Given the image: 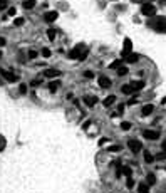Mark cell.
Listing matches in <instances>:
<instances>
[{"mask_svg": "<svg viewBox=\"0 0 166 193\" xmlns=\"http://www.w3.org/2000/svg\"><path fill=\"white\" fill-rule=\"evenodd\" d=\"M37 55H39V52H35V51H29V59H37Z\"/></svg>", "mask_w": 166, "mask_h": 193, "instance_id": "4dcf8cb0", "label": "cell"}, {"mask_svg": "<svg viewBox=\"0 0 166 193\" xmlns=\"http://www.w3.org/2000/svg\"><path fill=\"white\" fill-rule=\"evenodd\" d=\"M22 7H24L25 10H32L34 7H35V0H24V2H22Z\"/></svg>", "mask_w": 166, "mask_h": 193, "instance_id": "7c38bea8", "label": "cell"}, {"mask_svg": "<svg viewBox=\"0 0 166 193\" xmlns=\"http://www.w3.org/2000/svg\"><path fill=\"white\" fill-rule=\"evenodd\" d=\"M8 7V0H0V10H5Z\"/></svg>", "mask_w": 166, "mask_h": 193, "instance_id": "f1b7e54d", "label": "cell"}, {"mask_svg": "<svg viewBox=\"0 0 166 193\" xmlns=\"http://www.w3.org/2000/svg\"><path fill=\"white\" fill-rule=\"evenodd\" d=\"M114 102H116V96H113V94H111V96H107L106 99L102 101V104H104V106H106V107H109V106H113Z\"/></svg>", "mask_w": 166, "mask_h": 193, "instance_id": "4fadbf2b", "label": "cell"}, {"mask_svg": "<svg viewBox=\"0 0 166 193\" xmlns=\"http://www.w3.org/2000/svg\"><path fill=\"white\" fill-rule=\"evenodd\" d=\"M143 138H146L149 141H154L160 138V133L158 131H153V129H146V131H143Z\"/></svg>", "mask_w": 166, "mask_h": 193, "instance_id": "52a82bcc", "label": "cell"}, {"mask_svg": "<svg viewBox=\"0 0 166 193\" xmlns=\"http://www.w3.org/2000/svg\"><path fill=\"white\" fill-rule=\"evenodd\" d=\"M161 2H163V4H166V0H161Z\"/></svg>", "mask_w": 166, "mask_h": 193, "instance_id": "d590c367", "label": "cell"}, {"mask_svg": "<svg viewBox=\"0 0 166 193\" xmlns=\"http://www.w3.org/2000/svg\"><path fill=\"white\" fill-rule=\"evenodd\" d=\"M121 129H123V131H127V129H131V123H129V121H124V123H121Z\"/></svg>", "mask_w": 166, "mask_h": 193, "instance_id": "44dd1931", "label": "cell"}, {"mask_svg": "<svg viewBox=\"0 0 166 193\" xmlns=\"http://www.w3.org/2000/svg\"><path fill=\"white\" fill-rule=\"evenodd\" d=\"M57 17H59V13L55 12V10H50V12H46L44 20L46 22H54V20H57Z\"/></svg>", "mask_w": 166, "mask_h": 193, "instance_id": "9c48e42d", "label": "cell"}, {"mask_svg": "<svg viewBox=\"0 0 166 193\" xmlns=\"http://www.w3.org/2000/svg\"><path fill=\"white\" fill-rule=\"evenodd\" d=\"M40 54H42V57H46V59H49V57H50V54H52V52H50L49 49H42V52H40Z\"/></svg>", "mask_w": 166, "mask_h": 193, "instance_id": "83f0119b", "label": "cell"}, {"mask_svg": "<svg viewBox=\"0 0 166 193\" xmlns=\"http://www.w3.org/2000/svg\"><path fill=\"white\" fill-rule=\"evenodd\" d=\"M156 32H166V17H156V19L149 24Z\"/></svg>", "mask_w": 166, "mask_h": 193, "instance_id": "7a4b0ae2", "label": "cell"}, {"mask_svg": "<svg viewBox=\"0 0 166 193\" xmlns=\"http://www.w3.org/2000/svg\"><path fill=\"white\" fill-rule=\"evenodd\" d=\"M24 22H25V20L20 17V19H15V20H13V25H15V27H20V25H24Z\"/></svg>", "mask_w": 166, "mask_h": 193, "instance_id": "4316f807", "label": "cell"}, {"mask_svg": "<svg viewBox=\"0 0 166 193\" xmlns=\"http://www.w3.org/2000/svg\"><path fill=\"white\" fill-rule=\"evenodd\" d=\"M0 74H2L4 79L8 81V82H17V81H19V76H17V74L10 72V71H7V69H0Z\"/></svg>", "mask_w": 166, "mask_h": 193, "instance_id": "277c9868", "label": "cell"}, {"mask_svg": "<svg viewBox=\"0 0 166 193\" xmlns=\"http://www.w3.org/2000/svg\"><path fill=\"white\" fill-rule=\"evenodd\" d=\"M144 87V81H136V82H127V84H124V86L121 87V93L126 94V96H129V94L133 93H138L139 89H143Z\"/></svg>", "mask_w": 166, "mask_h": 193, "instance_id": "6da1fadb", "label": "cell"}, {"mask_svg": "<svg viewBox=\"0 0 166 193\" xmlns=\"http://www.w3.org/2000/svg\"><path fill=\"white\" fill-rule=\"evenodd\" d=\"M7 44V40H5V37H0V47H4Z\"/></svg>", "mask_w": 166, "mask_h": 193, "instance_id": "d6a6232c", "label": "cell"}, {"mask_svg": "<svg viewBox=\"0 0 166 193\" xmlns=\"http://www.w3.org/2000/svg\"><path fill=\"white\" fill-rule=\"evenodd\" d=\"M138 193H149V185H148V183H139Z\"/></svg>", "mask_w": 166, "mask_h": 193, "instance_id": "5bb4252c", "label": "cell"}, {"mask_svg": "<svg viewBox=\"0 0 166 193\" xmlns=\"http://www.w3.org/2000/svg\"><path fill=\"white\" fill-rule=\"evenodd\" d=\"M47 87H49V91H50V93H55V91L59 89V82H57V81H50Z\"/></svg>", "mask_w": 166, "mask_h": 193, "instance_id": "9a60e30c", "label": "cell"}, {"mask_svg": "<svg viewBox=\"0 0 166 193\" xmlns=\"http://www.w3.org/2000/svg\"><path fill=\"white\" fill-rule=\"evenodd\" d=\"M19 93L24 96V94H27V84H20L19 86Z\"/></svg>", "mask_w": 166, "mask_h": 193, "instance_id": "484cf974", "label": "cell"}, {"mask_svg": "<svg viewBox=\"0 0 166 193\" xmlns=\"http://www.w3.org/2000/svg\"><path fill=\"white\" fill-rule=\"evenodd\" d=\"M97 82H99V87H102V89H109V87H111V84H113V81L109 79L107 76H99Z\"/></svg>", "mask_w": 166, "mask_h": 193, "instance_id": "8992f818", "label": "cell"}, {"mask_svg": "<svg viewBox=\"0 0 166 193\" xmlns=\"http://www.w3.org/2000/svg\"><path fill=\"white\" fill-rule=\"evenodd\" d=\"M141 13L146 15V17L154 15V13H156V7H154V4H143V5H141Z\"/></svg>", "mask_w": 166, "mask_h": 193, "instance_id": "3957f363", "label": "cell"}, {"mask_svg": "<svg viewBox=\"0 0 166 193\" xmlns=\"http://www.w3.org/2000/svg\"><path fill=\"white\" fill-rule=\"evenodd\" d=\"M153 111H154L153 104H146V106H143V109H141V114H143V116H149Z\"/></svg>", "mask_w": 166, "mask_h": 193, "instance_id": "8fae6325", "label": "cell"}, {"mask_svg": "<svg viewBox=\"0 0 166 193\" xmlns=\"http://www.w3.org/2000/svg\"><path fill=\"white\" fill-rule=\"evenodd\" d=\"M138 59H139V55H138V54H129V57H126V60H127V62H131V64L138 62Z\"/></svg>", "mask_w": 166, "mask_h": 193, "instance_id": "ac0fdd59", "label": "cell"}, {"mask_svg": "<svg viewBox=\"0 0 166 193\" xmlns=\"http://www.w3.org/2000/svg\"><path fill=\"white\" fill-rule=\"evenodd\" d=\"M143 156H144V161H146V163H153L154 161V156L149 153V151H143Z\"/></svg>", "mask_w": 166, "mask_h": 193, "instance_id": "2e32d148", "label": "cell"}, {"mask_svg": "<svg viewBox=\"0 0 166 193\" xmlns=\"http://www.w3.org/2000/svg\"><path fill=\"white\" fill-rule=\"evenodd\" d=\"M55 35H57V30H55V29H49V30H47V37L50 40L55 39Z\"/></svg>", "mask_w": 166, "mask_h": 193, "instance_id": "d6986e66", "label": "cell"}, {"mask_svg": "<svg viewBox=\"0 0 166 193\" xmlns=\"http://www.w3.org/2000/svg\"><path fill=\"white\" fill-rule=\"evenodd\" d=\"M118 113H119V114H123V113H124V104H121V106L118 107Z\"/></svg>", "mask_w": 166, "mask_h": 193, "instance_id": "836d02e7", "label": "cell"}, {"mask_svg": "<svg viewBox=\"0 0 166 193\" xmlns=\"http://www.w3.org/2000/svg\"><path fill=\"white\" fill-rule=\"evenodd\" d=\"M127 74V67H124V66H119L118 67V76H121V77H123V76H126Z\"/></svg>", "mask_w": 166, "mask_h": 193, "instance_id": "ffe728a7", "label": "cell"}, {"mask_svg": "<svg viewBox=\"0 0 166 193\" xmlns=\"http://www.w3.org/2000/svg\"><path fill=\"white\" fill-rule=\"evenodd\" d=\"M107 151H111V153H118V151H121V146H118V145H114V146H111Z\"/></svg>", "mask_w": 166, "mask_h": 193, "instance_id": "f546056e", "label": "cell"}, {"mask_svg": "<svg viewBox=\"0 0 166 193\" xmlns=\"http://www.w3.org/2000/svg\"><path fill=\"white\" fill-rule=\"evenodd\" d=\"M134 187V180L131 178V176H127V180H126V188H133Z\"/></svg>", "mask_w": 166, "mask_h": 193, "instance_id": "d4e9b609", "label": "cell"}, {"mask_svg": "<svg viewBox=\"0 0 166 193\" xmlns=\"http://www.w3.org/2000/svg\"><path fill=\"white\" fill-rule=\"evenodd\" d=\"M0 57H2V51H0Z\"/></svg>", "mask_w": 166, "mask_h": 193, "instance_id": "8d00e7d4", "label": "cell"}, {"mask_svg": "<svg viewBox=\"0 0 166 193\" xmlns=\"http://www.w3.org/2000/svg\"><path fill=\"white\" fill-rule=\"evenodd\" d=\"M127 148H129L133 153H139L141 149H143L139 140H129V141H127Z\"/></svg>", "mask_w": 166, "mask_h": 193, "instance_id": "5b68a950", "label": "cell"}, {"mask_svg": "<svg viewBox=\"0 0 166 193\" xmlns=\"http://www.w3.org/2000/svg\"><path fill=\"white\" fill-rule=\"evenodd\" d=\"M84 104L86 106H89V107H92V106H96L97 104V98L96 96H84Z\"/></svg>", "mask_w": 166, "mask_h": 193, "instance_id": "ba28073f", "label": "cell"}, {"mask_svg": "<svg viewBox=\"0 0 166 193\" xmlns=\"http://www.w3.org/2000/svg\"><path fill=\"white\" fill-rule=\"evenodd\" d=\"M15 13H17V8H15V7H10V8L7 10V15H5V17H13Z\"/></svg>", "mask_w": 166, "mask_h": 193, "instance_id": "7402d4cb", "label": "cell"}, {"mask_svg": "<svg viewBox=\"0 0 166 193\" xmlns=\"http://www.w3.org/2000/svg\"><path fill=\"white\" fill-rule=\"evenodd\" d=\"M131 51H133V44H131V40H129V39H126V40H124V54L131 52Z\"/></svg>", "mask_w": 166, "mask_h": 193, "instance_id": "e0dca14e", "label": "cell"}, {"mask_svg": "<svg viewBox=\"0 0 166 193\" xmlns=\"http://www.w3.org/2000/svg\"><path fill=\"white\" fill-rule=\"evenodd\" d=\"M44 76H46L47 79H54V77H59L60 76V71H57V69H47L46 72H44Z\"/></svg>", "mask_w": 166, "mask_h": 193, "instance_id": "30bf717a", "label": "cell"}, {"mask_svg": "<svg viewBox=\"0 0 166 193\" xmlns=\"http://www.w3.org/2000/svg\"><path fill=\"white\" fill-rule=\"evenodd\" d=\"M154 183H156V176L153 173H149L148 175V185H154Z\"/></svg>", "mask_w": 166, "mask_h": 193, "instance_id": "603a6c76", "label": "cell"}, {"mask_svg": "<svg viewBox=\"0 0 166 193\" xmlns=\"http://www.w3.org/2000/svg\"><path fill=\"white\" fill-rule=\"evenodd\" d=\"M163 149H165V156H166V141L163 143Z\"/></svg>", "mask_w": 166, "mask_h": 193, "instance_id": "e575fe53", "label": "cell"}, {"mask_svg": "<svg viewBox=\"0 0 166 193\" xmlns=\"http://www.w3.org/2000/svg\"><path fill=\"white\" fill-rule=\"evenodd\" d=\"M121 173H124L126 176H131L133 171H131V168H129V166H123V168H121Z\"/></svg>", "mask_w": 166, "mask_h": 193, "instance_id": "cb8c5ba5", "label": "cell"}, {"mask_svg": "<svg viewBox=\"0 0 166 193\" xmlns=\"http://www.w3.org/2000/svg\"><path fill=\"white\" fill-rule=\"evenodd\" d=\"M84 77H86V79H92L94 72H92V71H86V72H84Z\"/></svg>", "mask_w": 166, "mask_h": 193, "instance_id": "1f68e13d", "label": "cell"}]
</instances>
